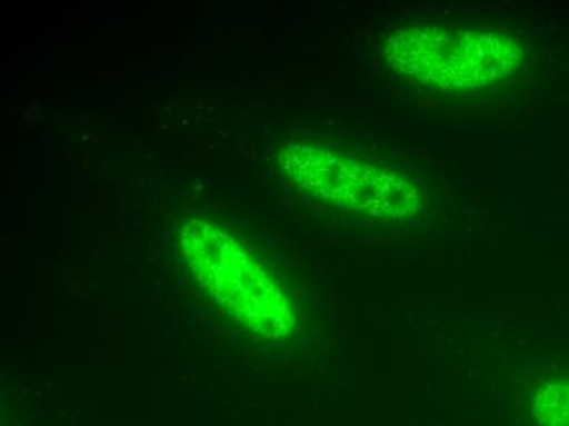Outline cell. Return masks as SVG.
Wrapping results in <instances>:
<instances>
[{
	"mask_svg": "<svg viewBox=\"0 0 569 426\" xmlns=\"http://www.w3.org/2000/svg\"><path fill=\"white\" fill-rule=\"evenodd\" d=\"M385 60L416 85L480 91L519 71L522 50L509 34L486 27L418 26L388 38Z\"/></svg>",
	"mask_w": 569,
	"mask_h": 426,
	"instance_id": "cell-1",
	"label": "cell"
},
{
	"mask_svg": "<svg viewBox=\"0 0 569 426\" xmlns=\"http://www.w3.org/2000/svg\"><path fill=\"white\" fill-rule=\"evenodd\" d=\"M180 249L208 294L246 327L270 339L291 334L293 305L276 279L234 237L208 221H187Z\"/></svg>",
	"mask_w": 569,
	"mask_h": 426,
	"instance_id": "cell-2",
	"label": "cell"
},
{
	"mask_svg": "<svg viewBox=\"0 0 569 426\" xmlns=\"http://www.w3.org/2000/svg\"><path fill=\"white\" fill-rule=\"evenodd\" d=\"M279 166L300 189L375 220H408L422 207L421 189L399 172L316 145L284 148Z\"/></svg>",
	"mask_w": 569,
	"mask_h": 426,
	"instance_id": "cell-3",
	"label": "cell"
},
{
	"mask_svg": "<svg viewBox=\"0 0 569 426\" xmlns=\"http://www.w3.org/2000/svg\"><path fill=\"white\" fill-rule=\"evenodd\" d=\"M540 426H569V380H555L541 387L532 404Z\"/></svg>",
	"mask_w": 569,
	"mask_h": 426,
	"instance_id": "cell-4",
	"label": "cell"
}]
</instances>
